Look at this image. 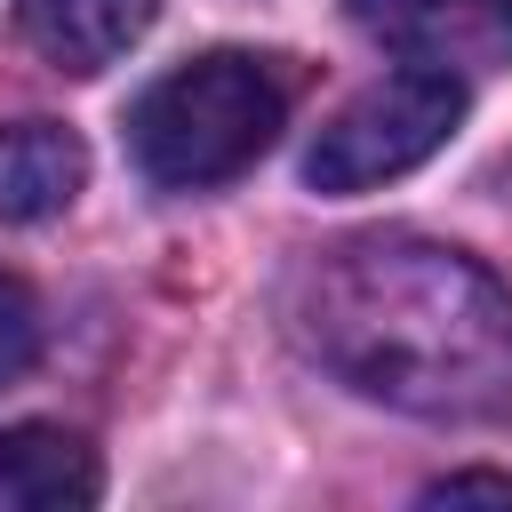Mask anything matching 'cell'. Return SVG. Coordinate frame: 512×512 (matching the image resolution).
<instances>
[{
  "instance_id": "9",
  "label": "cell",
  "mask_w": 512,
  "mask_h": 512,
  "mask_svg": "<svg viewBox=\"0 0 512 512\" xmlns=\"http://www.w3.org/2000/svg\"><path fill=\"white\" fill-rule=\"evenodd\" d=\"M464 496H488V504H512V472H448L424 488V504H464Z\"/></svg>"
},
{
  "instance_id": "8",
  "label": "cell",
  "mask_w": 512,
  "mask_h": 512,
  "mask_svg": "<svg viewBox=\"0 0 512 512\" xmlns=\"http://www.w3.org/2000/svg\"><path fill=\"white\" fill-rule=\"evenodd\" d=\"M32 352H40V304L24 280L0 272V384H16L32 368Z\"/></svg>"
},
{
  "instance_id": "5",
  "label": "cell",
  "mask_w": 512,
  "mask_h": 512,
  "mask_svg": "<svg viewBox=\"0 0 512 512\" xmlns=\"http://www.w3.org/2000/svg\"><path fill=\"white\" fill-rule=\"evenodd\" d=\"M104 496L96 448L64 424H8L0 432V512H80Z\"/></svg>"
},
{
  "instance_id": "3",
  "label": "cell",
  "mask_w": 512,
  "mask_h": 512,
  "mask_svg": "<svg viewBox=\"0 0 512 512\" xmlns=\"http://www.w3.org/2000/svg\"><path fill=\"white\" fill-rule=\"evenodd\" d=\"M464 120V80L408 64L376 88H360L304 152V184L312 192H376L392 176H408L416 160H432Z\"/></svg>"
},
{
  "instance_id": "2",
  "label": "cell",
  "mask_w": 512,
  "mask_h": 512,
  "mask_svg": "<svg viewBox=\"0 0 512 512\" xmlns=\"http://www.w3.org/2000/svg\"><path fill=\"white\" fill-rule=\"evenodd\" d=\"M280 120H288V72L272 56H248V48H216V56L160 72L136 96L128 144H136V168L152 184L200 192V184L256 168L264 144L280 136Z\"/></svg>"
},
{
  "instance_id": "1",
  "label": "cell",
  "mask_w": 512,
  "mask_h": 512,
  "mask_svg": "<svg viewBox=\"0 0 512 512\" xmlns=\"http://www.w3.org/2000/svg\"><path fill=\"white\" fill-rule=\"evenodd\" d=\"M304 344L368 400L432 424H472L512 400V288L416 232H368L312 264Z\"/></svg>"
},
{
  "instance_id": "6",
  "label": "cell",
  "mask_w": 512,
  "mask_h": 512,
  "mask_svg": "<svg viewBox=\"0 0 512 512\" xmlns=\"http://www.w3.org/2000/svg\"><path fill=\"white\" fill-rule=\"evenodd\" d=\"M160 0H16V24L24 40L56 64V72H104L120 64L144 32H152Z\"/></svg>"
},
{
  "instance_id": "7",
  "label": "cell",
  "mask_w": 512,
  "mask_h": 512,
  "mask_svg": "<svg viewBox=\"0 0 512 512\" xmlns=\"http://www.w3.org/2000/svg\"><path fill=\"white\" fill-rule=\"evenodd\" d=\"M88 176V152L56 120H0V224L56 216Z\"/></svg>"
},
{
  "instance_id": "4",
  "label": "cell",
  "mask_w": 512,
  "mask_h": 512,
  "mask_svg": "<svg viewBox=\"0 0 512 512\" xmlns=\"http://www.w3.org/2000/svg\"><path fill=\"white\" fill-rule=\"evenodd\" d=\"M352 24L432 72H488L512 64V0H344Z\"/></svg>"
}]
</instances>
